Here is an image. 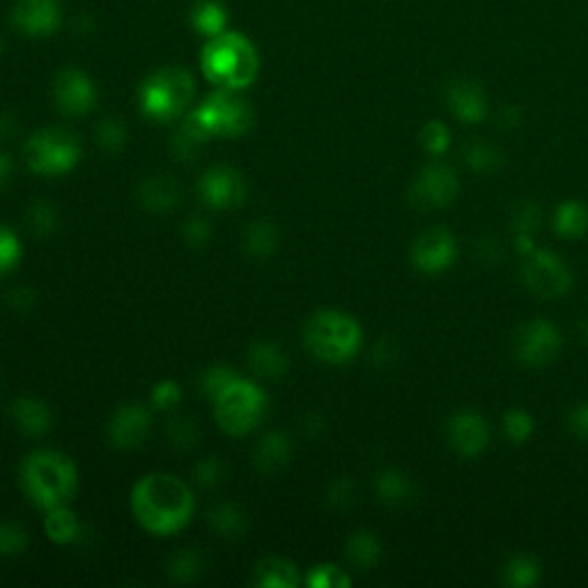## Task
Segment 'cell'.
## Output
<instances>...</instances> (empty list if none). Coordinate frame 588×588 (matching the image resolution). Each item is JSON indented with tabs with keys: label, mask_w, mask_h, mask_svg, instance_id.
<instances>
[{
	"label": "cell",
	"mask_w": 588,
	"mask_h": 588,
	"mask_svg": "<svg viewBox=\"0 0 588 588\" xmlns=\"http://www.w3.org/2000/svg\"><path fill=\"white\" fill-rule=\"evenodd\" d=\"M132 512L136 522L152 535L182 531L195 510L191 487L173 474H147L132 489Z\"/></svg>",
	"instance_id": "1"
},
{
	"label": "cell",
	"mask_w": 588,
	"mask_h": 588,
	"mask_svg": "<svg viewBox=\"0 0 588 588\" xmlns=\"http://www.w3.org/2000/svg\"><path fill=\"white\" fill-rule=\"evenodd\" d=\"M19 483L23 495H26L37 508L52 510L58 506H67V501L77 495L79 472L67 455L39 449L23 457L19 467Z\"/></svg>",
	"instance_id": "2"
},
{
	"label": "cell",
	"mask_w": 588,
	"mask_h": 588,
	"mask_svg": "<svg viewBox=\"0 0 588 588\" xmlns=\"http://www.w3.org/2000/svg\"><path fill=\"white\" fill-rule=\"evenodd\" d=\"M201 69L212 86L239 92L258 79L260 56L247 35L226 31L203 46Z\"/></svg>",
	"instance_id": "3"
},
{
	"label": "cell",
	"mask_w": 588,
	"mask_h": 588,
	"mask_svg": "<svg viewBox=\"0 0 588 588\" xmlns=\"http://www.w3.org/2000/svg\"><path fill=\"white\" fill-rule=\"evenodd\" d=\"M304 346L315 359L342 365L359 354L363 346V331L346 310H317L304 327Z\"/></svg>",
	"instance_id": "4"
},
{
	"label": "cell",
	"mask_w": 588,
	"mask_h": 588,
	"mask_svg": "<svg viewBox=\"0 0 588 588\" xmlns=\"http://www.w3.org/2000/svg\"><path fill=\"white\" fill-rule=\"evenodd\" d=\"M195 94V81L184 67H161L138 88V109L155 122H173L189 111Z\"/></svg>",
	"instance_id": "5"
},
{
	"label": "cell",
	"mask_w": 588,
	"mask_h": 588,
	"mask_svg": "<svg viewBox=\"0 0 588 588\" xmlns=\"http://www.w3.org/2000/svg\"><path fill=\"white\" fill-rule=\"evenodd\" d=\"M189 125L205 140L237 138L253 127V106L235 90H216L195 106L186 117Z\"/></svg>",
	"instance_id": "6"
},
{
	"label": "cell",
	"mask_w": 588,
	"mask_h": 588,
	"mask_svg": "<svg viewBox=\"0 0 588 588\" xmlns=\"http://www.w3.org/2000/svg\"><path fill=\"white\" fill-rule=\"evenodd\" d=\"M212 403L218 428L233 437L253 432L267 414L264 391L241 375L226 391H220Z\"/></svg>",
	"instance_id": "7"
},
{
	"label": "cell",
	"mask_w": 588,
	"mask_h": 588,
	"mask_svg": "<svg viewBox=\"0 0 588 588\" xmlns=\"http://www.w3.org/2000/svg\"><path fill=\"white\" fill-rule=\"evenodd\" d=\"M79 159L81 145L65 129L35 132L26 143V161L37 176H65L77 168Z\"/></svg>",
	"instance_id": "8"
},
{
	"label": "cell",
	"mask_w": 588,
	"mask_h": 588,
	"mask_svg": "<svg viewBox=\"0 0 588 588\" xmlns=\"http://www.w3.org/2000/svg\"><path fill=\"white\" fill-rule=\"evenodd\" d=\"M524 285L543 299H558L573 287L568 264L547 249H535L522 264Z\"/></svg>",
	"instance_id": "9"
},
{
	"label": "cell",
	"mask_w": 588,
	"mask_h": 588,
	"mask_svg": "<svg viewBox=\"0 0 588 588\" xmlns=\"http://www.w3.org/2000/svg\"><path fill=\"white\" fill-rule=\"evenodd\" d=\"M563 348V338L556 325L547 320H531L524 323L514 331L512 352L522 365L529 368H545L550 365Z\"/></svg>",
	"instance_id": "10"
},
{
	"label": "cell",
	"mask_w": 588,
	"mask_h": 588,
	"mask_svg": "<svg viewBox=\"0 0 588 588\" xmlns=\"http://www.w3.org/2000/svg\"><path fill=\"white\" fill-rule=\"evenodd\" d=\"M460 193V178L451 166L430 163L411 182V203L421 210H441L451 205Z\"/></svg>",
	"instance_id": "11"
},
{
	"label": "cell",
	"mask_w": 588,
	"mask_h": 588,
	"mask_svg": "<svg viewBox=\"0 0 588 588\" xmlns=\"http://www.w3.org/2000/svg\"><path fill=\"white\" fill-rule=\"evenodd\" d=\"M455 258H457V241L453 233L441 226L423 230L416 237L411 247V264L428 276L444 274L455 262Z\"/></svg>",
	"instance_id": "12"
},
{
	"label": "cell",
	"mask_w": 588,
	"mask_h": 588,
	"mask_svg": "<svg viewBox=\"0 0 588 588\" xmlns=\"http://www.w3.org/2000/svg\"><path fill=\"white\" fill-rule=\"evenodd\" d=\"M199 195L201 201L212 210H233L239 207L247 199V182L237 173L235 168L216 166L203 173L199 182Z\"/></svg>",
	"instance_id": "13"
},
{
	"label": "cell",
	"mask_w": 588,
	"mask_h": 588,
	"mask_svg": "<svg viewBox=\"0 0 588 588\" xmlns=\"http://www.w3.org/2000/svg\"><path fill=\"white\" fill-rule=\"evenodd\" d=\"M152 414L145 405L127 403L115 409L109 421V441L117 451H134L150 434Z\"/></svg>",
	"instance_id": "14"
},
{
	"label": "cell",
	"mask_w": 588,
	"mask_h": 588,
	"mask_svg": "<svg viewBox=\"0 0 588 588\" xmlns=\"http://www.w3.org/2000/svg\"><path fill=\"white\" fill-rule=\"evenodd\" d=\"M449 446L462 457H478L489 446V426L474 409L455 411L446 426Z\"/></svg>",
	"instance_id": "15"
},
{
	"label": "cell",
	"mask_w": 588,
	"mask_h": 588,
	"mask_svg": "<svg viewBox=\"0 0 588 588\" xmlns=\"http://www.w3.org/2000/svg\"><path fill=\"white\" fill-rule=\"evenodd\" d=\"M54 100L65 115L81 117L94 109L97 88L86 71L67 67L56 77Z\"/></svg>",
	"instance_id": "16"
},
{
	"label": "cell",
	"mask_w": 588,
	"mask_h": 588,
	"mask_svg": "<svg viewBox=\"0 0 588 588\" xmlns=\"http://www.w3.org/2000/svg\"><path fill=\"white\" fill-rule=\"evenodd\" d=\"M12 23L21 35L48 37L60 31L63 10L58 0H19L12 10Z\"/></svg>",
	"instance_id": "17"
},
{
	"label": "cell",
	"mask_w": 588,
	"mask_h": 588,
	"mask_svg": "<svg viewBox=\"0 0 588 588\" xmlns=\"http://www.w3.org/2000/svg\"><path fill=\"white\" fill-rule=\"evenodd\" d=\"M446 106L464 125H478L489 113V97L478 81L455 79L446 88Z\"/></svg>",
	"instance_id": "18"
},
{
	"label": "cell",
	"mask_w": 588,
	"mask_h": 588,
	"mask_svg": "<svg viewBox=\"0 0 588 588\" xmlns=\"http://www.w3.org/2000/svg\"><path fill=\"white\" fill-rule=\"evenodd\" d=\"M182 201L180 182L170 176H150L138 186V203L152 214H166L176 210Z\"/></svg>",
	"instance_id": "19"
},
{
	"label": "cell",
	"mask_w": 588,
	"mask_h": 588,
	"mask_svg": "<svg viewBox=\"0 0 588 588\" xmlns=\"http://www.w3.org/2000/svg\"><path fill=\"white\" fill-rule=\"evenodd\" d=\"M14 426L29 437H44L54 426V414L48 405L33 396H21L10 405Z\"/></svg>",
	"instance_id": "20"
},
{
	"label": "cell",
	"mask_w": 588,
	"mask_h": 588,
	"mask_svg": "<svg viewBox=\"0 0 588 588\" xmlns=\"http://www.w3.org/2000/svg\"><path fill=\"white\" fill-rule=\"evenodd\" d=\"M292 457L290 439L281 430L267 432L256 446V470L262 476L281 474Z\"/></svg>",
	"instance_id": "21"
},
{
	"label": "cell",
	"mask_w": 588,
	"mask_h": 588,
	"mask_svg": "<svg viewBox=\"0 0 588 588\" xmlns=\"http://www.w3.org/2000/svg\"><path fill=\"white\" fill-rule=\"evenodd\" d=\"M249 365H251V371L262 380H281L287 373L290 359L283 352V348L276 346V342L258 340L249 350Z\"/></svg>",
	"instance_id": "22"
},
{
	"label": "cell",
	"mask_w": 588,
	"mask_h": 588,
	"mask_svg": "<svg viewBox=\"0 0 588 588\" xmlns=\"http://www.w3.org/2000/svg\"><path fill=\"white\" fill-rule=\"evenodd\" d=\"M207 522L212 531L218 538H226V541H237V538L249 531V514L235 501H220L212 506L207 512Z\"/></svg>",
	"instance_id": "23"
},
{
	"label": "cell",
	"mask_w": 588,
	"mask_h": 588,
	"mask_svg": "<svg viewBox=\"0 0 588 588\" xmlns=\"http://www.w3.org/2000/svg\"><path fill=\"white\" fill-rule=\"evenodd\" d=\"M302 581L299 568L279 556L262 558L253 570V584L260 588H297Z\"/></svg>",
	"instance_id": "24"
},
{
	"label": "cell",
	"mask_w": 588,
	"mask_h": 588,
	"mask_svg": "<svg viewBox=\"0 0 588 588\" xmlns=\"http://www.w3.org/2000/svg\"><path fill=\"white\" fill-rule=\"evenodd\" d=\"M375 493L382 504L403 508L416 499V483L400 470H384L375 478Z\"/></svg>",
	"instance_id": "25"
},
{
	"label": "cell",
	"mask_w": 588,
	"mask_h": 588,
	"mask_svg": "<svg viewBox=\"0 0 588 588\" xmlns=\"http://www.w3.org/2000/svg\"><path fill=\"white\" fill-rule=\"evenodd\" d=\"M189 21H191V29L195 33L212 39V37L228 31L230 14H228L226 5L220 3V0H199V3L191 8Z\"/></svg>",
	"instance_id": "26"
},
{
	"label": "cell",
	"mask_w": 588,
	"mask_h": 588,
	"mask_svg": "<svg viewBox=\"0 0 588 588\" xmlns=\"http://www.w3.org/2000/svg\"><path fill=\"white\" fill-rule=\"evenodd\" d=\"M346 556L357 570H373L382 558V543L373 531H354L346 543Z\"/></svg>",
	"instance_id": "27"
},
{
	"label": "cell",
	"mask_w": 588,
	"mask_h": 588,
	"mask_svg": "<svg viewBox=\"0 0 588 588\" xmlns=\"http://www.w3.org/2000/svg\"><path fill=\"white\" fill-rule=\"evenodd\" d=\"M44 531L56 545H71L83 535V524L79 522L77 512L69 510L67 506H58L46 510Z\"/></svg>",
	"instance_id": "28"
},
{
	"label": "cell",
	"mask_w": 588,
	"mask_h": 588,
	"mask_svg": "<svg viewBox=\"0 0 588 588\" xmlns=\"http://www.w3.org/2000/svg\"><path fill=\"white\" fill-rule=\"evenodd\" d=\"M554 230L563 239H581L588 233V207L581 201L561 203L554 212Z\"/></svg>",
	"instance_id": "29"
},
{
	"label": "cell",
	"mask_w": 588,
	"mask_h": 588,
	"mask_svg": "<svg viewBox=\"0 0 588 588\" xmlns=\"http://www.w3.org/2000/svg\"><path fill=\"white\" fill-rule=\"evenodd\" d=\"M279 247V230L267 218H258L244 230V251H247L256 260H264L272 256Z\"/></svg>",
	"instance_id": "30"
},
{
	"label": "cell",
	"mask_w": 588,
	"mask_h": 588,
	"mask_svg": "<svg viewBox=\"0 0 588 588\" xmlns=\"http://www.w3.org/2000/svg\"><path fill=\"white\" fill-rule=\"evenodd\" d=\"M501 577H504L506 586L531 588V586H535L538 581H541L543 568H541V563H538L533 556L518 554V556H510L506 561Z\"/></svg>",
	"instance_id": "31"
},
{
	"label": "cell",
	"mask_w": 588,
	"mask_h": 588,
	"mask_svg": "<svg viewBox=\"0 0 588 588\" xmlns=\"http://www.w3.org/2000/svg\"><path fill=\"white\" fill-rule=\"evenodd\" d=\"M205 573V556L201 550H180L168 561V577L180 584H191Z\"/></svg>",
	"instance_id": "32"
},
{
	"label": "cell",
	"mask_w": 588,
	"mask_h": 588,
	"mask_svg": "<svg viewBox=\"0 0 588 588\" xmlns=\"http://www.w3.org/2000/svg\"><path fill=\"white\" fill-rule=\"evenodd\" d=\"M464 163L476 170V173H495V170L501 168L504 157L495 143L472 140L464 147Z\"/></svg>",
	"instance_id": "33"
},
{
	"label": "cell",
	"mask_w": 588,
	"mask_h": 588,
	"mask_svg": "<svg viewBox=\"0 0 588 588\" xmlns=\"http://www.w3.org/2000/svg\"><path fill=\"white\" fill-rule=\"evenodd\" d=\"M166 439L176 451H191L199 446L201 428L199 423H195V419H191V416L176 414L166 426Z\"/></svg>",
	"instance_id": "34"
},
{
	"label": "cell",
	"mask_w": 588,
	"mask_h": 588,
	"mask_svg": "<svg viewBox=\"0 0 588 588\" xmlns=\"http://www.w3.org/2000/svg\"><path fill=\"white\" fill-rule=\"evenodd\" d=\"M26 226L35 237L54 235L60 226V214L52 201H35L26 212Z\"/></svg>",
	"instance_id": "35"
},
{
	"label": "cell",
	"mask_w": 588,
	"mask_h": 588,
	"mask_svg": "<svg viewBox=\"0 0 588 588\" xmlns=\"http://www.w3.org/2000/svg\"><path fill=\"white\" fill-rule=\"evenodd\" d=\"M230 478V467L220 457H203L193 467V483L203 489H216Z\"/></svg>",
	"instance_id": "36"
},
{
	"label": "cell",
	"mask_w": 588,
	"mask_h": 588,
	"mask_svg": "<svg viewBox=\"0 0 588 588\" xmlns=\"http://www.w3.org/2000/svg\"><path fill=\"white\" fill-rule=\"evenodd\" d=\"M31 538L29 531L19 522L3 520L0 522V558H14L29 550Z\"/></svg>",
	"instance_id": "37"
},
{
	"label": "cell",
	"mask_w": 588,
	"mask_h": 588,
	"mask_svg": "<svg viewBox=\"0 0 588 588\" xmlns=\"http://www.w3.org/2000/svg\"><path fill=\"white\" fill-rule=\"evenodd\" d=\"M127 138H129V134H127L125 122L117 120V117L102 120L100 125H97V129H94L97 145H100L104 152H111V155L120 152L122 147L127 145Z\"/></svg>",
	"instance_id": "38"
},
{
	"label": "cell",
	"mask_w": 588,
	"mask_h": 588,
	"mask_svg": "<svg viewBox=\"0 0 588 588\" xmlns=\"http://www.w3.org/2000/svg\"><path fill=\"white\" fill-rule=\"evenodd\" d=\"M203 143H205V138L184 120L180 129L173 134V138H170V150H173L176 159H180V161H193L195 157L201 155Z\"/></svg>",
	"instance_id": "39"
},
{
	"label": "cell",
	"mask_w": 588,
	"mask_h": 588,
	"mask_svg": "<svg viewBox=\"0 0 588 588\" xmlns=\"http://www.w3.org/2000/svg\"><path fill=\"white\" fill-rule=\"evenodd\" d=\"M419 140H421V147L432 155V157H441L449 152V147L453 143V136H451V129L444 125L441 120H430L423 125L421 134H419Z\"/></svg>",
	"instance_id": "40"
},
{
	"label": "cell",
	"mask_w": 588,
	"mask_h": 588,
	"mask_svg": "<svg viewBox=\"0 0 588 588\" xmlns=\"http://www.w3.org/2000/svg\"><path fill=\"white\" fill-rule=\"evenodd\" d=\"M535 430L533 416L527 409L512 407L504 414V434L512 441V444H524Z\"/></svg>",
	"instance_id": "41"
},
{
	"label": "cell",
	"mask_w": 588,
	"mask_h": 588,
	"mask_svg": "<svg viewBox=\"0 0 588 588\" xmlns=\"http://www.w3.org/2000/svg\"><path fill=\"white\" fill-rule=\"evenodd\" d=\"M306 586L310 588H350L352 586V577L333 566V563H323V566H315L308 575H306Z\"/></svg>",
	"instance_id": "42"
},
{
	"label": "cell",
	"mask_w": 588,
	"mask_h": 588,
	"mask_svg": "<svg viewBox=\"0 0 588 588\" xmlns=\"http://www.w3.org/2000/svg\"><path fill=\"white\" fill-rule=\"evenodd\" d=\"M239 375L233 371L230 365H212L201 377V391L203 396L214 400L220 391H226Z\"/></svg>",
	"instance_id": "43"
},
{
	"label": "cell",
	"mask_w": 588,
	"mask_h": 588,
	"mask_svg": "<svg viewBox=\"0 0 588 588\" xmlns=\"http://www.w3.org/2000/svg\"><path fill=\"white\" fill-rule=\"evenodd\" d=\"M357 483L350 478V476H340L336 478L329 489H327V501L333 510H340V512H346L350 510L354 504H357Z\"/></svg>",
	"instance_id": "44"
},
{
	"label": "cell",
	"mask_w": 588,
	"mask_h": 588,
	"mask_svg": "<svg viewBox=\"0 0 588 588\" xmlns=\"http://www.w3.org/2000/svg\"><path fill=\"white\" fill-rule=\"evenodd\" d=\"M21 241L14 230L0 224V276L10 274L12 269L21 262Z\"/></svg>",
	"instance_id": "45"
},
{
	"label": "cell",
	"mask_w": 588,
	"mask_h": 588,
	"mask_svg": "<svg viewBox=\"0 0 588 588\" xmlns=\"http://www.w3.org/2000/svg\"><path fill=\"white\" fill-rule=\"evenodd\" d=\"M182 386L176 380H161L152 386L150 403L159 411H173L182 403Z\"/></svg>",
	"instance_id": "46"
},
{
	"label": "cell",
	"mask_w": 588,
	"mask_h": 588,
	"mask_svg": "<svg viewBox=\"0 0 588 588\" xmlns=\"http://www.w3.org/2000/svg\"><path fill=\"white\" fill-rule=\"evenodd\" d=\"M182 237L193 249H201L212 237V226L205 216H191L186 218V224L182 226Z\"/></svg>",
	"instance_id": "47"
},
{
	"label": "cell",
	"mask_w": 588,
	"mask_h": 588,
	"mask_svg": "<svg viewBox=\"0 0 588 588\" xmlns=\"http://www.w3.org/2000/svg\"><path fill=\"white\" fill-rule=\"evenodd\" d=\"M538 226H541V210H538L535 203H522L514 207L512 214V228L518 233L531 235Z\"/></svg>",
	"instance_id": "48"
},
{
	"label": "cell",
	"mask_w": 588,
	"mask_h": 588,
	"mask_svg": "<svg viewBox=\"0 0 588 588\" xmlns=\"http://www.w3.org/2000/svg\"><path fill=\"white\" fill-rule=\"evenodd\" d=\"M8 302L16 313H31L35 308V304H37V294L31 287H14L10 292Z\"/></svg>",
	"instance_id": "49"
},
{
	"label": "cell",
	"mask_w": 588,
	"mask_h": 588,
	"mask_svg": "<svg viewBox=\"0 0 588 588\" xmlns=\"http://www.w3.org/2000/svg\"><path fill=\"white\" fill-rule=\"evenodd\" d=\"M570 430L577 437H588V403H581L570 414Z\"/></svg>",
	"instance_id": "50"
},
{
	"label": "cell",
	"mask_w": 588,
	"mask_h": 588,
	"mask_svg": "<svg viewBox=\"0 0 588 588\" xmlns=\"http://www.w3.org/2000/svg\"><path fill=\"white\" fill-rule=\"evenodd\" d=\"M14 176V159L8 152H0V189L8 186Z\"/></svg>",
	"instance_id": "51"
},
{
	"label": "cell",
	"mask_w": 588,
	"mask_h": 588,
	"mask_svg": "<svg viewBox=\"0 0 588 588\" xmlns=\"http://www.w3.org/2000/svg\"><path fill=\"white\" fill-rule=\"evenodd\" d=\"M16 134V120L10 113H0V138H12Z\"/></svg>",
	"instance_id": "52"
},
{
	"label": "cell",
	"mask_w": 588,
	"mask_h": 588,
	"mask_svg": "<svg viewBox=\"0 0 588 588\" xmlns=\"http://www.w3.org/2000/svg\"><path fill=\"white\" fill-rule=\"evenodd\" d=\"M0 52H3V39H0Z\"/></svg>",
	"instance_id": "53"
}]
</instances>
